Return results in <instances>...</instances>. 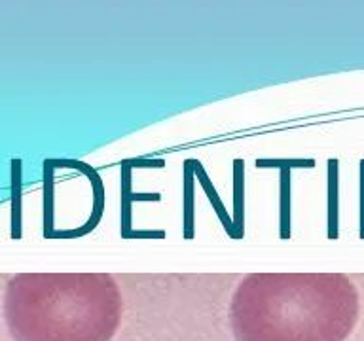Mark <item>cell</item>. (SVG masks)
Wrapping results in <instances>:
<instances>
[{
    "label": "cell",
    "instance_id": "cell-1",
    "mask_svg": "<svg viewBox=\"0 0 364 341\" xmlns=\"http://www.w3.org/2000/svg\"><path fill=\"white\" fill-rule=\"evenodd\" d=\"M358 313L343 273H250L230 305L235 341H346Z\"/></svg>",
    "mask_w": 364,
    "mask_h": 341
},
{
    "label": "cell",
    "instance_id": "cell-2",
    "mask_svg": "<svg viewBox=\"0 0 364 341\" xmlns=\"http://www.w3.org/2000/svg\"><path fill=\"white\" fill-rule=\"evenodd\" d=\"M124 300L108 273H19L4 286V318L16 341H110Z\"/></svg>",
    "mask_w": 364,
    "mask_h": 341
}]
</instances>
